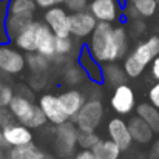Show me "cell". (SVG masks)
<instances>
[{
  "mask_svg": "<svg viewBox=\"0 0 159 159\" xmlns=\"http://www.w3.org/2000/svg\"><path fill=\"white\" fill-rule=\"evenodd\" d=\"M74 50V40L71 36L68 37H56V59L66 57ZM54 59V60H56Z\"/></svg>",
  "mask_w": 159,
  "mask_h": 159,
  "instance_id": "f1b7e54d",
  "label": "cell"
},
{
  "mask_svg": "<svg viewBox=\"0 0 159 159\" xmlns=\"http://www.w3.org/2000/svg\"><path fill=\"white\" fill-rule=\"evenodd\" d=\"M34 2H36V6H39L42 9H48V8H51V6L56 5L54 0H34Z\"/></svg>",
  "mask_w": 159,
  "mask_h": 159,
  "instance_id": "ab89813d",
  "label": "cell"
},
{
  "mask_svg": "<svg viewBox=\"0 0 159 159\" xmlns=\"http://www.w3.org/2000/svg\"><path fill=\"white\" fill-rule=\"evenodd\" d=\"M33 20H34V17L17 16V14H6L5 26H6V33H8L9 40H12V37H16V36H17L25 26H28Z\"/></svg>",
  "mask_w": 159,
  "mask_h": 159,
  "instance_id": "603a6c76",
  "label": "cell"
},
{
  "mask_svg": "<svg viewBox=\"0 0 159 159\" xmlns=\"http://www.w3.org/2000/svg\"><path fill=\"white\" fill-rule=\"evenodd\" d=\"M85 77L87 76H85V73H84V70L80 68L79 63H70L63 70V80H65L66 85H71V87L80 85Z\"/></svg>",
  "mask_w": 159,
  "mask_h": 159,
  "instance_id": "484cf974",
  "label": "cell"
},
{
  "mask_svg": "<svg viewBox=\"0 0 159 159\" xmlns=\"http://www.w3.org/2000/svg\"><path fill=\"white\" fill-rule=\"evenodd\" d=\"M47 153L40 150L34 142L25 144V145H17V147H9L6 152V159H45Z\"/></svg>",
  "mask_w": 159,
  "mask_h": 159,
  "instance_id": "d6986e66",
  "label": "cell"
},
{
  "mask_svg": "<svg viewBox=\"0 0 159 159\" xmlns=\"http://www.w3.org/2000/svg\"><path fill=\"white\" fill-rule=\"evenodd\" d=\"M102 84L117 87L120 84H127V74L122 66H119L116 62L104 63L102 65Z\"/></svg>",
  "mask_w": 159,
  "mask_h": 159,
  "instance_id": "ffe728a7",
  "label": "cell"
},
{
  "mask_svg": "<svg viewBox=\"0 0 159 159\" xmlns=\"http://www.w3.org/2000/svg\"><path fill=\"white\" fill-rule=\"evenodd\" d=\"M70 22V36L73 39H87L94 31L98 20L90 11H77L68 16Z\"/></svg>",
  "mask_w": 159,
  "mask_h": 159,
  "instance_id": "52a82bcc",
  "label": "cell"
},
{
  "mask_svg": "<svg viewBox=\"0 0 159 159\" xmlns=\"http://www.w3.org/2000/svg\"><path fill=\"white\" fill-rule=\"evenodd\" d=\"M99 134L96 131H79L77 133V147L80 150H91L99 142Z\"/></svg>",
  "mask_w": 159,
  "mask_h": 159,
  "instance_id": "83f0119b",
  "label": "cell"
},
{
  "mask_svg": "<svg viewBox=\"0 0 159 159\" xmlns=\"http://www.w3.org/2000/svg\"><path fill=\"white\" fill-rule=\"evenodd\" d=\"M50 59L43 57L39 53H26L25 54V63L30 68V71L33 74H47L48 68H50Z\"/></svg>",
  "mask_w": 159,
  "mask_h": 159,
  "instance_id": "cb8c5ba5",
  "label": "cell"
},
{
  "mask_svg": "<svg viewBox=\"0 0 159 159\" xmlns=\"http://www.w3.org/2000/svg\"><path fill=\"white\" fill-rule=\"evenodd\" d=\"M73 159H96V156H94V153L91 150H80V152L74 153Z\"/></svg>",
  "mask_w": 159,
  "mask_h": 159,
  "instance_id": "74e56055",
  "label": "cell"
},
{
  "mask_svg": "<svg viewBox=\"0 0 159 159\" xmlns=\"http://www.w3.org/2000/svg\"><path fill=\"white\" fill-rule=\"evenodd\" d=\"M134 110H136V114L142 117L155 133H159V110L156 107H153L150 102H142Z\"/></svg>",
  "mask_w": 159,
  "mask_h": 159,
  "instance_id": "7402d4cb",
  "label": "cell"
},
{
  "mask_svg": "<svg viewBox=\"0 0 159 159\" xmlns=\"http://www.w3.org/2000/svg\"><path fill=\"white\" fill-rule=\"evenodd\" d=\"M36 53L43 57L54 60L56 59V36L47 26L45 22H39L37 25V37H36Z\"/></svg>",
  "mask_w": 159,
  "mask_h": 159,
  "instance_id": "5bb4252c",
  "label": "cell"
},
{
  "mask_svg": "<svg viewBox=\"0 0 159 159\" xmlns=\"http://www.w3.org/2000/svg\"><path fill=\"white\" fill-rule=\"evenodd\" d=\"M57 98H59V101H60V104H62V107H63V110H65V113H66L70 120L74 119V116L79 113V110L82 108V105L87 101L85 94L82 91L76 90V88H70V90L60 93Z\"/></svg>",
  "mask_w": 159,
  "mask_h": 159,
  "instance_id": "e0dca14e",
  "label": "cell"
},
{
  "mask_svg": "<svg viewBox=\"0 0 159 159\" xmlns=\"http://www.w3.org/2000/svg\"><path fill=\"white\" fill-rule=\"evenodd\" d=\"M110 105L114 113H117L120 116L130 114L136 108L134 90L128 84H120V85L114 87L111 99H110Z\"/></svg>",
  "mask_w": 159,
  "mask_h": 159,
  "instance_id": "ba28073f",
  "label": "cell"
},
{
  "mask_svg": "<svg viewBox=\"0 0 159 159\" xmlns=\"http://www.w3.org/2000/svg\"><path fill=\"white\" fill-rule=\"evenodd\" d=\"M37 25L39 22L33 20L28 26H25L16 37H12V42L16 48H19L23 53H34L36 51V37H37Z\"/></svg>",
  "mask_w": 159,
  "mask_h": 159,
  "instance_id": "ac0fdd59",
  "label": "cell"
},
{
  "mask_svg": "<svg viewBox=\"0 0 159 159\" xmlns=\"http://www.w3.org/2000/svg\"><path fill=\"white\" fill-rule=\"evenodd\" d=\"M2 134H3V141L8 148L17 147V145H25V144H30L34 141L33 130L20 122H12V124L3 127Z\"/></svg>",
  "mask_w": 159,
  "mask_h": 159,
  "instance_id": "7c38bea8",
  "label": "cell"
},
{
  "mask_svg": "<svg viewBox=\"0 0 159 159\" xmlns=\"http://www.w3.org/2000/svg\"><path fill=\"white\" fill-rule=\"evenodd\" d=\"M87 48L101 63H111L124 59L128 51V31L125 26H113L108 22H98L88 37Z\"/></svg>",
  "mask_w": 159,
  "mask_h": 159,
  "instance_id": "6da1fadb",
  "label": "cell"
},
{
  "mask_svg": "<svg viewBox=\"0 0 159 159\" xmlns=\"http://www.w3.org/2000/svg\"><path fill=\"white\" fill-rule=\"evenodd\" d=\"M128 130H130V134H131V139L133 142L136 144H141V145H147L153 141V136H155V131L148 127V124L139 117L138 114L136 116H131L128 120Z\"/></svg>",
  "mask_w": 159,
  "mask_h": 159,
  "instance_id": "2e32d148",
  "label": "cell"
},
{
  "mask_svg": "<svg viewBox=\"0 0 159 159\" xmlns=\"http://www.w3.org/2000/svg\"><path fill=\"white\" fill-rule=\"evenodd\" d=\"M12 122H16V119H14L12 113L9 111V108L8 107H0V128H3V127H6Z\"/></svg>",
  "mask_w": 159,
  "mask_h": 159,
  "instance_id": "d6a6232c",
  "label": "cell"
},
{
  "mask_svg": "<svg viewBox=\"0 0 159 159\" xmlns=\"http://www.w3.org/2000/svg\"><path fill=\"white\" fill-rule=\"evenodd\" d=\"M107 133H108V139H111L122 152L128 150L133 145V139L128 130V124L127 120L120 119V117H113L108 120L107 125Z\"/></svg>",
  "mask_w": 159,
  "mask_h": 159,
  "instance_id": "4fadbf2b",
  "label": "cell"
},
{
  "mask_svg": "<svg viewBox=\"0 0 159 159\" xmlns=\"http://www.w3.org/2000/svg\"><path fill=\"white\" fill-rule=\"evenodd\" d=\"M148 159H159V139L153 142L150 153H148Z\"/></svg>",
  "mask_w": 159,
  "mask_h": 159,
  "instance_id": "f35d334b",
  "label": "cell"
},
{
  "mask_svg": "<svg viewBox=\"0 0 159 159\" xmlns=\"http://www.w3.org/2000/svg\"><path fill=\"white\" fill-rule=\"evenodd\" d=\"M104 104L101 99H88L74 116L73 122L79 131H96L104 120Z\"/></svg>",
  "mask_w": 159,
  "mask_h": 159,
  "instance_id": "277c9868",
  "label": "cell"
},
{
  "mask_svg": "<svg viewBox=\"0 0 159 159\" xmlns=\"http://www.w3.org/2000/svg\"><path fill=\"white\" fill-rule=\"evenodd\" d=\"M0 148H8L5 141H3V134H2V128H0Z\"/></svg>",
  "mask_w": 159,
  "mask_h": 159,
  "instance_id": "60d3db41",
  "label": "cell"
},
{
  "mask_svg": "<svg viewBox=\"0 0 159 159\" xmlns=\"http://www.w3.org/2000/svg\"><path fill=\"white\" fill-rule=\"evenodd\" d=\"M36 8L34 0H8V14L34 17Z\"/></svg>",
  "mask_w": 159,
  "mask_h": 159,
  "instance_id": "d4e9b609",
  "label": "cell"
},
{
  "mask_svg": "<svg viewBox=\"0 0 159 159\" xmlns=\"http://www.w3.org/2000/svg\"><path fill=\"white\" fill-rule=\"evenodd\" d=\"M96 159H119L122 150L111 139H99V142L91 148Z\"/></svg>",
  "mask_w": 159,
  "mask_h": 159,
  "instance_id": "44dd1931",
  "label": "cell"
},
{
  "mask_svg": "<svg viewBox=\"0 0 159 159\" xmlns=\"http://www.w3.org/2000/svg\"><path fill=\"white\" fill-rule=\"evenodd\" d=\"M65 2H66V0H54L56 5H60V3H65Z\"/></svg>",
  "mask_w": 159,
  "mask_h": 159,
  "instance_id": "b9f144b4",
  "label": "cell"
},
{
  "mask_svg": "<svg viewBox=\"0 0 159 159\" xmlns=\"http://www.w3.org/2000/svg\"><path fill=\"white\" fill-rule=\"evenodd\" d=\"M124 16H125L128 20L141 19V17H139V14H138V11H136V8H134L133 5H130V3H125V6H124Z\"/></svg>",
  "mask_w": 159,
  "mask_h": 159,
  "instance_id": "d590c367",
  "label": "cell"
},
{
  "mask_svg": "<svg viewBox=\"0 0 159 159\" xmlns=\"http://www.w3.org/2000/svg\"><path fill=\"white\" fill-rule=\"evenodd\" d=\"M77 63L80 65V68L84 70L85 76L88 80H91L93 84H102V65L90 54L87 45L82 47L77 54Z\"/></svg>",
  "mask_w": 159,
  "mask_h": 159,
  "instance_id": "9a60e30c",
  "label": "cell"
},
{
  "mask_svg": "<svg viewBox=\"0 0 159 159\" xmlns=\"http://www.w3.org/2000/svg\"><path fill=\"white\" fill-rule=\"evenodd\" d=\"M88 11L94 16L98 22L108 23L116 22L122 12L119 0H91L88 3Z\"/></svg>",
  "mask_w": 159,
  "mask_h": 159,
  "instance_id": "8fae6325",
  "label": "cell"
},
{
  "mask_svg": "<svg viewBox=\"0 0 159 159\" xmlns=\"http://www.w3.org/2000/svg\"><path fill=\"white\" fill-rule=\"evenodd\" d=\"M9 111L12 113L14 119L23 125H26L31 130L42 128L48 124L45 114L42 113L40 107L33 102L31 98H26L23 94H14L9 102Z\"/></svg>",
  "mask_w": 159,
  "mask_h": 159,
  "instance_id": "3957f363",
  "label": "cell"
},
{
  "mask_svg": "<svg viewBox=\"0 0 159 159\" xmlns=\"http://www.w3.org/2000/svg\"><path fill=\"white\" fill-rule=\"evenodd\" d=\"M159 54V36H150L148 39L139 42L131 53L124 57V71L127 77L136 79L142 76L147 66H150L152 60Z\"/></svg>",
  "mask_w": 159,
  "mask_h": 159,
  "instance_id": "7a4b0ae2",
  "label": "cell"
},
{
  "mask_svg": "<svg viewBox=\"0 0 159 159\" xmlns=\"http://www.w3.org/2000/svg\"><path fill=\"white\" fill-rule=\"evenodd\" d=\"M88 0H66L65 6L68 11L71 12H77V11H85L88 8Z\"/></svg>",
  "mask_w": 159,
  "mask_h": 159,
  "instance_id": "1f68e13d",
  "label": "cell"
},
{
  "mask_svg": "<svg viewBox=\"0 0 159 159\" xmlns=\"http://www.w3.org/2000/svg\"><path fill=\"white\" fill-rule=\"evenodd\" d=\"M133 6L136 8V11H138L141 19H148V17H153L156 14V11H158V0H136L133 3Z\"/></svg>",
  "mask_w": 159,
  "mask_h": 159,
  "instance_id": "4316f807",
  "label": "cell"
},
{
  "mask_svg": "<svg viewBox=\"0 0 159 159\" xmlns=\"http://www.w3.org/2000/svg\"><path fill=\"white\" fill-rule=\"evenodd\" d=\"M130 23H131V36L134 34V36H141L144 31H145V22L142 20V19H136V20H130Z\"/></svg>",
  "mask_w": 159,
  "mask_h": 159,
  "instance_id": "e575fe53",
  "label": "cell"
},
{
  "mask_svg": "<svg viewBox=\"0 0 159 159\" xmlns=\"http://www.w3.org/2000/svg\"><path fill=\"white\" fill-rule=\"evenodd\" d=\"M37 105L40 107L42 113L47 117V120L54 127L70 120L66 113H65V110H63V107L60 104V101H59V98L56 94H53V93H43L39 98V104Z\"/></svg>",
  "mask_w": 159,
  "mask_h": 159,
  "instance_id": "9c48e42d",
  "label": "cell"
},
{
  "mask_svg": "<svg viewBox=\"0 0 159 159\" xmlns=\"http://www.w3.org/2000/svg\"><path fill=\"white\" fill-rule=\"evenodd\" d=\"M14 96V91L9 85L0 82V107H8Z\"/></svg>",
  "mask_w": 159,
  "mask_h": 159,
  "instance_id": "4dcf8cb0",
  "label": "cell"
},
{
  "mask_svg": "<svg viewBox=\"0 0 159 159\" xmlns=\"http://www.w3.org/2000/svg\"><path fill=\"white\" fill-rule=\"evenodd\" d=\"M158 11H159V0H158Z\"/></svg>",
  "mask_w": 159,
  "mask_h": 159,
  "instance_id": "ee69618b",
  "label": "cell"
},
{
  "mask_svg": "<svg viewBox=\"0 0 159 159\" xmlns=\"http://www.w3.org/2000/svg\"><path fill=\"white\" fill-rule=\"evenodd\" d=\"M77 127L73 120H66L54 127V150L59 158H70L77 147Z\"/></svg>",
  "mask_w": 159,
  "mask_h": 159,
  "instance_id": "5b68a950",
  "label": "cell"
},
{
  "mask_svg": "<svg viewBox=\"0 0 159 159\" xmlns=\"http://www.w3.org/2000/svg\"><path fill=\"white\" fill-rule=\"evenodd\" d=\"M148 102L159 110V80H155L148 90Z\"/></svg>",
  "mask_w": 159,
  "mask_h": 159,
  "instance_id": "836d02e7",
  "label": "cell"
},
{
  "mask_svg": "<svg viewBox=\"0 0 159 159\" xmlns=\"http://www.w3.org/2000/svg\"><path fill=\"white\" fill-rule=\"evenodd\" d=\"M150 76H152L155 80H159V54L152 60V63H150Z\"/></svg>",
  "mask_w": 159,
  "mask_h": 159,
  "instance_id": "8d00e7d4",
  "label": "cell"
},
{
  "mask_svg": "<svg viewBox=\"0 0 159 159\" xmlns=\"http://www.w3.org/2000/svg\"><path fill=\"white\" fill-rule=\"evenodd\" d=\"M125 2H127V3H131V5H133V3H134L136 0H125Z\"/></svg>",
  "mask_w": 159,
  "mask_h": 159,
  "instance_id": "7bdbcfd3",
  "label": "cell"
},
{
  "mask_svg": "<svg viewBox=\"0 0 159 159\" xmlns=\"http://www.w3.org/2000/svg\"><path fill=\"white\" fill-rule=\"evenodd\" d=\"M6 14H8V0H0V45L9 43V37L5 26Z\"/></svg>",
  "mask_w": 159,
  "mask_h": 159,
  "instance_id": "f546056e",
  "label": "cell"
},
{
  "mask_svg": "<svg viewBox=\"0 0 159 159\" xmlns=\"http://www.w3.org/2000/svg\"><path fill=\"white\" fill-rule=\"evenodd\" d=\"M25 54L9 43L0 45V71L3 74H20L25 70Z\"/></svg>",
  "mask_w": 159,
  "mask_h": 159,
  "instance_id": "8992f818",
  "label": "cell"
},
{
  "mask_svg": "<svg viewBox=\"0 0 159 159\" xmlns=\"http://www.w3.org/2000/svg\"><path fill=\"white\" fill-rule=\"evenodd\" d=\"M68 12L59 5H54L51 8L45 9L43 22L47 26L53 31L56 37H68L70 36V22H68Z\"/></svg>",
  "mask_w": 159,
  "mask_h": 159,
  "instance_id": "30bf717a",
  "label": "cell"
}]
</instances>
